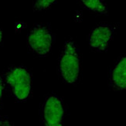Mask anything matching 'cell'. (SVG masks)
Wrapping results in <instances>:
<instances>
[{
  "mask_svg": "<svg viewBox=\"0 0 126 126\" xmlns=\"http://www.w3.org/2000/svg\"><path fill=\"white\" fill-rule=\"evenodd\" d=\"M80 49L73 39L66 40L58 60V74L60 78L67 84H75L80 75Z\"/></svg>",
  "mask_w": 126,
  "mask_h": 126,
  "instance_id": "1",
  "label": "cell"
},
{
  "mask_svg": "<svg viewBox=\"0 0 126 126\" xmlns=\"http://www.w3.org/2000/svg\"><path fill=\"white\" fill-rule=\"evenodd\" d=\"M5 80L15 99L25 101L32 91V75L28 69L23 66L10 67L5 74Z\"/></svg>",
  "mask_w": 126,
  "mask_h": 126,
  "instance_id": "2",
  "label": "cell"
},
{
  "mask_svg": "<svg viewBox=\"0 0 126 126\" xmlns=\"http://www.w3.org/2000/svg\"><path fill=\"white\" fill-rule=\"evenodd\" d=\"M54 42V34L50 27L44 23L35 24L26 36L29 50L39 57L49 55Z\"/></svg>",
  "mask_w": 126,
  "mask_h": 126,
  "instance_id": "3",
  "label": "cell"
},
{
  "mask_svg": "<svg viewBox=\"0 0 126 126\" xmlns=\"http://www.w3.org/2000/svg\"><path fill=\"white\" fill-rule=\"evenodd\" d=\"M65 107L63 100L56 94L47 95L41 107L43 126H63Z\"/></svg>",
  "mask_w": 126,
  "mask_h": 126,
  "instance_id": "4",
  "label": "cell"
},
{
  "mask_svg": "<svg viewBox=\"0 0 126 126\" xmlns=\"http://www.w3.org/2000/svg\"><path fill=\"white\" fill-rule=\"evenodd\" d=\"M115 26L101 23L95 26L88 35V45L92 50L103 52L107 50L113 39Z\"/></svg>",
  "mask_w": 126,
  "mask_h": 126,
  "instance_id": "5",
  "label": "cell"
},
{
  "mask_svg": "<svg viewBox=\"0 0 126 126\" xmlns=\"http://www.w3.org/2000/svg\"><path fill=\"white\" fill-rule=\"evenodd\" d=\"M108 87L114 91H126V54L118 57L108 72Z\"/></svg>",
  "mask_w": 126,
  "mask_h": 126,
  "instance_id": "6",
  "label": "cell"
},
{
  "mask_svg": "<svg viewBox=\"0 0 126 126\" xmlns=\"http://www.w3.org/2000/svg\"><path fill=\"white\" fill-rule=\"evenodd\" d=\"M83 8L97 14H108V6L105 0H78Z\"/></svg>",
  "mask_w": 126,
  "mask_h": 126,
  "instance_id": "7",
  "label": "cell"
},
{
  "mask_svg": "<svg viewBox=\"0 0 126 126\" xmlns=\"http://www.w3.org/2000/svg\"><path fill=\"white\" fill-rule=\"evenodd\" d=\"M57 0H33L32 2V10L34 12H43L50 9Z\"/></svg>",
  "mask_w": 126,
  "mask_h": 126,
  "instance_id": "8",
  "label": "cell"
},
{
  "mask_svg": "<svg viewBox=\"0 0 126 126\" xmlns=\"http://www.w3.org/2000/svg\"><path fill=\"white\" fill-rule=\"evenodd\" d=\"M3 88H4V85H3V82L0 78V102L2 101V94H3Z\"/></svg>",
  "mask_w": 126,
  "mask_h": 126,
  "instance_id": "9",
  "label": "cell"
},
{
  "mask_svg": "<svg viewBox=\"0 0 126 126\" xmlns=\"http://www.w3.org/2000/svg\"><path fill=\"white\" fill-rule=\"evenodd\" d=\"M2 40H3V32L2 30L0 28V45H1V43L2 42Z\"/></svg>",
  "mask_w": 126,
  "mask_h": 126,
  "instance_id": "10",
  "label": "cell"
},
{
  "mask_svg": "<svg viewBox=\"0 0 126 126\" xmlns=\"http://www.w3.org/2000/svg\"><path fill=\"white\" fill-rule=\"evenodd\" d=\"M2 126H14V125H11L10 123H9V122H4V124L2 125Z\"/></svg>",
  "mask_w": 126,
  "mask_h": 126,
  "instance_id": "11",
  "label": "cell"
},
{
  "mask_svg": "<svg viewBox=\"0 0 126 126\" xmlns=\"http://www.w3.org/2000/svg\"><path fill=\"white\" fill-rule=\"evenodd\" d=\"M4 122H5V121H3L2 120V118L0 117V126H2L3 124H4Z\"/></svg>",
  "mask_w": 126,
  "mask_h": 126,
  "instance_id": "12",
  "label": "cell"
}]
</instances>
